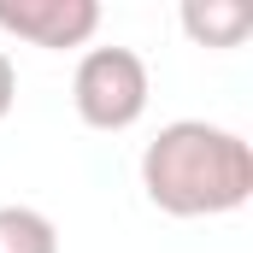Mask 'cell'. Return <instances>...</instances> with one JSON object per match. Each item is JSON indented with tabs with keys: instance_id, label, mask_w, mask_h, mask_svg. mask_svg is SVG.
Here are the masks:
<instances>
[{
	"instance_id": "7a4b0ae2",
	"label": "cell",
	"mask_w": 253,
	"mask_h": 253,
	"mask_svg": "<svg viewBox=\"0 0 253 253\" xmlns=\"http://www.w3.org/2000/svg\"><path fill=\"white\" fill-rule=\"evenodd\" d=\"M147 65L135 47H88L83 59H77V77H71V106H77V118L88 129H106V135H118V129L141 124V112H147Z\"/></svg>"
},
{
	"instance_id": "6da1fadb",
	"label": "cell",
	"mask_w": 253,
	"mask_h": 253,
	"mask_svg": "<svg viewBox=\"0 0 253 253\" xmlns=\"http://www.w3.org/2000/svg\"><path fill=\"white\" fill-rule=\"evenodd\" d=\"M141 189L165 218H224L253 200V147L224 124L177 118L141 147Z\"/></svg>"
},
{
	"instance_id": "8992f818",
	"label": "cell",
	"mask_w": 253,
	"mask_h": 253,
	"mask_svg": "<svg viewBox=\"0 0 253 253\" xmlns=\"http://www.w3.org/2000/svg\"><path fill=\"white\" fill-rule=\"evenodd\" d=\"M12 100H18V71H12V59H6V53H0V124H6Z\"/></svg>"
},
{
	"instance_id": "3957f363",
	"label": "cell",
	"mask_w": 253,
	"mask_h": 253,
	"mask_svg": "<svg viewBox=\"0 0 253 253\" xmlns=\"http://www.w3.org/2000/svg\"><path fill=\"white\" fill-rule=\"evenodd\" d=\"M0 30L18 36V42H30V47L65 53V47L94 42L100 6L94 0H0Z\"/></svg>"
},
{
	"instance_id": "5b68a950",
	"label": "cell",
	"mask_w": 253,
	"mask_h": 253,
	"mask_svg": "<svg viewBox=\"0 0 253 253\" xmlns=\"http://www.w3.org/2000/svg\"><path fill=\"white\" fill-rule=\"evenodd\" d=\"M0 253H59V230L36 206H0Z\"/></svg>"
},
{
	"instance_id": "277c9868",
	"label": "cell",
	"mask_w": 253,
	"mask_h": 253,
	"mask_svg": "<svg viewBox=\"0 0 253 253\" xmlns=\"http://www.w3.org/2000/svg\"><path fill=\"white\" fill-rule=\"evenodd\" d=\"M177 18H183L194 47H218V53L224 47H242L248 30H253V6L248 0H189Z\"/></svg>"
}]
</instances>
